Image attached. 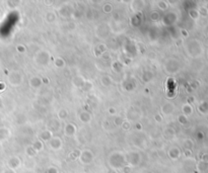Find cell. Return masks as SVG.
<instances>
[{"label": "cell", "mask_w": 208, "mask_h": 173, "mask_svg": "<svg viewBox=\"0 0 208 173\" xmlns=\"http://www.w3.org/2000/svg\"><path fill=\"white\" fill-rule=\"evenodd\" d=\"M207 8H208V5H207Z\"/></svg>", "instance_id": "obj_1"}]
</instances>
